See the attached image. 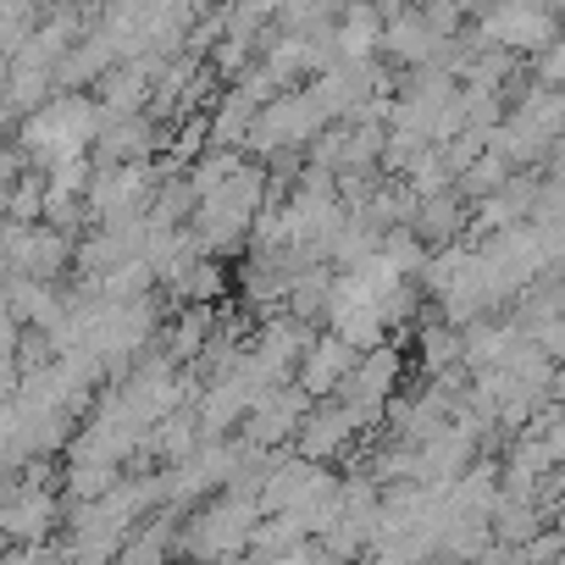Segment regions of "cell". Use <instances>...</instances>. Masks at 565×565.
I'll return each instance as SVG.
<instances>
[{"instance_id": "1", "label": "cell", "mask_w": 565, "mask_h": 565, "mask_svg": "<svg viewBox=\"0 0 565 565\" xmlns=\"http://www.w3.org/2000/svg\"><path fill=\"white\" fill-rule=\"evenodd\" d=\"M100 128H106V106L100 100H89V95H51V106H40L18 128V150L40 172H56V167L89 161V145H100Z\"/></svg>"}, {"instance_id": "2", "label": "cell", "mask_w": 565, "mask_h": 565, "mask_svg": "<svg viewBox=\"0 0 565 565\" xmlns=\"http://www.w3.org/2000/svg\"><path fill=\"white\" fill-rule=\"evenodd\" d=\"M260 521H266V515H260V499H255L249 488H233L227 499L205 504V510L189 521V532H183V554L200 559V565H233L238 554H249Z\"/></svg>"}, {"instance_id": "3", "label": "cell", "mask_w": 565, "mask_h": 565, "mask_svg": "<svg viewBox=\"0 0 565 565\" xmlns=\"http://www.w3.org/2000/svg\"><path fill=\"white\" fill-rule=\"evenodd\" d=\"M260 189H266L260 167H244L227 189L194 200V238H200V249H233L244 233H255V222L266 216L260 211Z\"/></svg>"}, {"instance_id": "4", "label": "cell", "mask_w": 565, "mask_h": 565, "mask_svg": "<svg viewBox=\"0 0 565 565\" xmlns=\"http://www.w3.org/2000/svg\"><path fill=\"white\" fill-rule=\"evenodd\" d=\"M559 150L565 145V95H554V89H532L499 128H493V150L515 167V161H532V156H543V150Z\"/></svg>"}, {"instance_id": "5", "label": "cell", "mask_w": 565, "mask_h": 565, "mask_svg": "<svg viewBox=\"0 0 565 565\" xmlns=\"http://www.w3.org/2000/svg\"><path fill=\"white\" fill-rule=\"evenodd\" d=\"M333 122V111L317 100V89L306 84V89H282L271 106H260V117H255V128H249V150H289V145H300V139H317L322 128Z\"/></svg>"}, {"instance_id": "6", "label": "cell", "mask_w": 565, "mask_h": 565, "mask_svg": "<svg viewBox=\"0 0 565 565\" xmlns=\"http://www.w3.org/2000/svg\"><path fill=\"white\" fill-rule=\"evenodd\" d=\"M150 200H156L150 161L106 167V172H95V183H89V216H95L100 227H117V222L150 216Z\"/></svg>"}, {"instance_id": "7", "label": "cell", "mask_w": 565, "mask_h": 565, "mask_svg": "<svg viewBox=\"0 0 565 565\" xmlns=\"http://www.w3.org/2000/svg\"><path fill=\"white\" fill-rule=\"evenodd\" d=\"M482 40H493V51H548L559 40V18L548 7H493L482 12Z\"/></svg>"}, {"instance_id": "8", "label": "cell", "mask_w": 565, "mask_h": 565, "mask_svg": "<svg viewBox=\"0 0 565 565\" xmlns=\"http://www.w3.org/2000/svg\"><path fill=\"white\" fill-rule=\"evenodd\" d=\"M73 244L62 227H7V266L12 277H34V282H51L62 266H67Z\"/></svg>"}, {"instance_id": "9", "label": "cell", "mask_w": 565, "mask_h": 565, "mask_svg": "<svg viewBox=\"0 0 565 565\" xmlns=\"http://www.w3.org/2000/svg\"><path fill=\"white\" fill-rule=\"evenodd\" d=\"M361 350L355 344H344L339 333H322L311 350H306V361H300V394L306 399H328V394H344L350 388V377L361 372Z\"/></svg>"}, {"instance_id": "10", "label": "cell", "mask_w": 565, "mask_h": 565, "mask_svg": "<svg viewBox=\"0 0 565 565\" xmlns=\"http://www.w3.org/2000/svg\"><path fill=\"white\" fill-rule=\"evenodd\" d=\"M51 521H56V499H51L45 488H18V493H12V504H7V532L18 537V548L45 543Z\"/></svg>"}, {"instance_id": "11", "label": "cell", "mask_w": 565, "mask_h": 565, "mask_svg": "<svg viewBox=\"0 0 565 565\" xmlns=\"http://www.w3.org/2000/svg\"><path fill=\"white\" fill-rule=\"evenodd\" d=\"M504 183H510V161H504L499 150L477 156V161L466 167V178H460V189H466V194H477V200H493Z\"/></svg>"}, {"instance_id": "12", "label": "cell", "mask_w": 565, "mask_h": 565, "mask_svg": "<svg viewBox=\"0 0 565 565\" xmlns=\"http://www.w3.org/2000/svg\"><path fill=\"white\" fill-rule=\"evenodd\" d=\"M455 227H460V205L455 200H422L416 205V238H455Z\"/></svg>"}, {"instance_id": "13", "label": "cell", "mask_w": 565, "mask_h": 565, "mask_svg": "<svg viewBox=\"0 0 565 565\" xmlns=\"http://www.w3.org/2000/svg\"><path fill=\"white\" fill-rule=\"evenodd\" d=\"M537 73H543V89H554V95H565V34L537 56Z\"/></svg>"}, {"instance_id": "14", "label": "cell", "mask_w": 565, "mask_h": 565, "mask_svg": "<svg viewBox=\"0 0 565 565\" xmlns=\"http://www.w3.org/2000/svg\"><path fill=\"white\" fill-rule=\"evenodd\" d=\"M537 444H543V455L554 460V466H565V405L543 422V433H537Z\"/></svg>"}, {"instance_id": "15", "label": "cell", "mask_w": 565, "mask_h": 565, "mask_svg": "<svg viewBox=\"0 0 565 565\" xmlns=\"http://www.w3.org/2000/svg\"><path fill=\"white\" fill-rule=\"evenodd\" d=\"M559 383H565V372H559Z\"/></svg>"}]
</instances>
